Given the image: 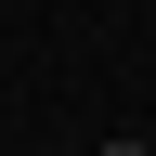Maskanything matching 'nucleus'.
Wrapping results in <instances>:
<instances>
[{"instance_id":"f257e3e1","label":"nucleus","mask_w":156,"mask_h":156,"mask_svg":"<svg viewBox=\"0 0 156 156\" xmlns=\"http://www.w3.org/2000/svg\"><path fill=\"white\" fill-rule=\"evenodd\" d=\"M91 156H156V143H91Z\"/></svg>"}]
</instances>
